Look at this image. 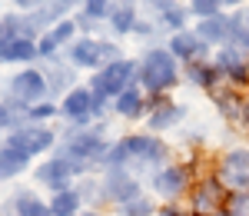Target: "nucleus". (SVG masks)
<instances>
[{
	"label": "nucleus",
	"mask_w": 249,
	"mask_h": 216,
	"mask_svg": "<svg viewBox=\"0 0 249 216\" xmlns=\"http://www.w3.org/2000/svg\"><path fill=\"white\" fill-rule=\"evenodd\" d=\"M166 160H170V146L163 140H156L153 133H133V137H123V140H116V143H110V153H107V160L100 166L123 170L126 163H140L146 170H153V166L163 170Z\"/></svg>",
	"instance_id": "nucleus-1"
},
{
	"label": "nucleus",
	"mask_w": 249,
	"mask_h": 216,
	"mask_svg": "<svg viewBox=\"0 0 249 216\" xmlns=\"http://www.w3.org/2000/svg\"><path fill=\"white\" fill-rule=\"evenodd\" d=\"M136 77H140V87L150 97H166L179 83V60L173 57L166 47H153V50H146Z\"/></svg>",
	"instance_id": "nucleus-2"
},
{
	"label": "nucleus",
	"mask_w": 249,
	"mask_h": 216,
	"mask_svg": "<svg viewBox=\"0 0 249 216\" xmlns=\"http://www.w3.org/2000/svg\"><path fill=\"white\" fill-rule=\"evenodd\" d=\"M123 60L120 47L113 40H96V37H77L67 47V63L77 70H103L107 63Z\"/></svg>",
	"instance_id": "nucleus-3"
},
{
	"label": "nucleus",
	"mask_w": 249,
	"mask_h": 216,
	"mask_svg": "<svg viewBox=\"0 0 249 216\" xmlns=\"http://www.w3.org/2000/svg\"><path fill=\"white\" fill-rule=\"evenodd\" d=\"M57 153L77 160L83 166H93V163H103V160H107L110 140H103V126H93V130H70V137L60 143Z\"/></svg>",
	"instance_id": "nucleus-4"
},
{
	"label": "nucleus",
	"mask_w": 249,
	"mask_h": 216,
	"mask_svg": "<svg viewBox=\"0 0 249 216\" xmlns=\"http://www.w3.org/2000/svg\"><path fill=\"white\" fill-rule=\"evenodd\" d=\"M136 73H140V63L136 60H113V63H107L103 70H96L93 80H90V90L93 93H103V97L116 100L123 90H130L133 87Z\"/></svg>",
	"instance_id": "nucleus-5"
},
{
	"label": "nucleus",
	"mask_w": 249,
	"mask_h": 216,
	"mask_svg": "<svg viewBox=\"0 0 249 216\" xmlns=\"http://www.w3.org/2000/svg\"><path fill=\"white\" fill-rule=\"evenodd\" d=\"M57 130H50V126H43V123H23L17 126L14 133H7V146H14L20 150L23 157H40V153H50L53 146H57Z\"/></svg>",
	"instance_id": "nucleus-6"
},
{
	"label": "nucleus",
	"mask_w": 249,
	"mask_h": 216,
	"mask_svg": "<svg viewBox=\"0 0 249 216\" xmlns=\"http://www.w3.org/2000/svg\"><path fill=\"white\" fill-rule=\"evenodd\" d=\"M216 180L226 193H249V150H230L223 153L216 166Z\"/></svg>",
	"instance_id": "nucleus-7"
},
{
	"label": "nucleus",
	"mask_w": 249,
	"mask_h": 216,
	"mask_svg": "<svg viewBox=\"0 0 249 216\" xmlns=\"http://www.w3.org/2000/svg\"><path fill=\"white\" fill-rule=\"evenodd\" d=\"M90 166H83V163H77V160L70 157H50L47 163H40L37 170H34V177H37V183H47V186H53V190H63V186H70L77 177H83Z\"/></svg>",
	"instance_id": "nucleus-8"
},
{
	"label": "nucleus",
	"mask_w": 249,
	"mask_h": 216,
	"mask_svg": "<svg viewBox=\"0 0 249 216\" xmlns=\"http://www.w3.org/2000/svg\"><path fill=\"white\" fill-rule=\"evenodd\" d=\"M7 93L20 103H27V107H34V103H43L47 100V77H43V70H34V67H23L20 73L10 77L7 83Z\"/></svg>",
	"instance_id": "nucleus-9"
},
{
	"label": "nucleus",
	"mask_w": 249,
	"mask_h": 216,
	"mask_svg": "<svg viewBox=\"0 0 249 216\" xmlns=\"http://www.w3.org/2000/svg\"><path fill=\"white\" fill-rule=\"evenodd\" d=\"M60 117L70 123V130H87L93 117V90L90 87H73L60 100Z\"/></svg>",
	"instance_id": "nucleus-10"
},
{
	"label": "nucleus",
	"mask_w": 249,
	"mask_h": 216,
	"mask_svg": "<svg viewBox=\"0 0 249 216\" xmlns=\"http://www.w3.org/2000/svg\"><path fill=\"white\" fill-rule=\"evenodd\" d=\"M190 166H179V163H166L163 170H156L153 177H150V186H153V193L156 197H163V199H176V197H183L186 190H190Z\"/></svg>",
	"instance_id": "nucleus-11"
},
{
	"label": "nucleus",
	"mask_w": 249,
	"mask_h": 216,
	"mask_svg": "<svg viewBox=\"0 0 249 216\" xmlns=\"http://www.w3.org/2000/svg\"><path fill=\"white\" fill-rule=\"evenodd\" d=\"M100 197L113 199L116 206H126L130 199L143 197V190H140V183H136L126 170H107L103 180H100Z\"/></svg>",
	"instance_id": "nucleus-12"
},
{
	"label": "nucleus",
	"mask_w": 249,
	"mask_h": 216,
	"mask_svg": "<svg viewBox=\"0 0 249 216\" xmlns=\"http://www.w3.org/2000/svg\"><path fill=\"white\" fill-rule=\"evenodd\" d=\"M226 199H230V193L223 190V183L216 177L203 180V183H196L193 186V216H213L219 213L223 206H226Z\"/></svg>",
	"instance_id": "nucleus-13"
},
{
	"label": "nucleus",
	"mask_w": 249,
	"mask_h": 216,
	"mask_svg": "<svg viewBox=\"0 0 249 216\" xmlns=\"http://www.w3.org/2000/svg\"><path fill=\"white\" fill-rule=\"evenodd\" d=\"M73 34H80L77 17H63L57 27H50V30H47V34L37 40L40 57H43V60H53L60 47H70V43H73Z\"/></svg>",
	"instance_id": "nucleus-14"
},
{
	"label": "nucleus",
	"mask_w": 249,
	"mask_h": 216,
	"mask_svg": "<svg viewBox=\"0 0 249 216\" xmlns=\"http://www.w3.org/2000/svg\"><path fill=\"white\" fill-rule=\"evenodd\" d=\"M166 50H170L173 57L186 67V63H196V60L206 57L210 43L199 37L196 30H179V34H173V37H170V47H166Z\"/></svg>",
	"instance_id": "nucleus-15"
},
{
	"label": "nucleus",
	"mask_w": 249,
	"mask_h": 216,
	"mask_svg": "<svg viewBox=\"0 0 249 216\" xmlns=\"http://www.w3.org/2000/svg\"><path fill=\"white\" fill-rule=\"evenodd\" d=\"M213 67L219 70V77L232 80V83H246V80H249V60L243 57V50L232 47V43H226V47L216 54Z\"/></svg>",
	"instance_id": "nucleus-16"
},
{
	"label": "nucleus",
	"mask_w": 249,
	"mask_h": 216,
	"mask_svg": "<svg viewBox=\"0 0 249 216\" xmlns=\"http://www.w3.org/2000/svg\"><path fill=\"white\" fill-rule=\"evenodd\" d=\"M183 107H176L173 100L166 97H150V113H146V126H150V133H163V130H170L176 126L179 120H183Z\"/></svg>",
	"instance_id": "nucleus-17"
},
{
	"label": "nucleus",
	"mask_w": 249,
	"mask_h": 216,
	"mask_svg": "<svg viewBox=\"0 0 249 216\" xmlns=\"http://www.w3.org/2000/svg\"><path fill=\"white\" fill-rule=\"evenodd\" d=\"M43 77H47V90H50V93H60V100H63L73 87H77V67H70L67 60L53 57L50 63H47Z\"/></svg>",
	"instance_id": "nucleus-18"
},
{
	"label": "nucleus",
	"mask_w": 249,
	"mask_h": 216,
	"mask_svg": "<svg viewBox=\"0 0 249 216\" xmlns=\"http://www.w3.org/2000/svg\"><path fill=\"white\" fill-rule=\"evenodd\" d=\"M113 113H120L123 120H140V117L150 113V100H146V93L133 83L130 90H123V93L113 100Z\"/></svg>",
	"instance_id": "nucleus-19"
},
{
	"label": "nucleus",
	"mask_w": 249,
	"mask_h": 216,
	"mask_svg": "<svg viewBox=\"0 0 249 216\" xmlns=\"http://www.w3.org/2000/svg\"><path fill=\"white\" fill-rule=\"evenodd\" d=\"M34 60H40V50H37V40H30V37H14L0 47V63H20V67H27Z\"/></svg>",
	"instance_id": "nucleus-20"
},
{
	"label": "nucleus",
	"mask_w": 249,
	"mask_h": 216,
	"mask_svg": "<svg viewBox=\"0 0 249 216\" xmlns=\"http://www.w3.org/2000/svg\"><path fill=\"white\" fill-rule=\"evenodd\" d=\"M7 203H10L14 213H20V216H53V213H50V203L40 199L34 190H17Z\"/></svg>",
	"instance_id": "nucleus-21"
},
{
	"label": "nucleus",
	"mask_w": 249,
	"mask_h": 216,
	"mask_svg": "<svg viewBox=\"0 0 249 216\" xmlns=\"http://www.w3.org/2000/svg\"><path fill=\"white\" fill-rule=\"evenodd\" d=\"M110 30H113L116 37H126V34H133L136 23H140V17H136V7L133 0H120L113 10H110Z\"/></svg>",
	"instance_id": "nucleus-22"
},
{
	"label": "nucleus",
	"mask_w": 249,
	"mask_h": 216,
	"mask_svg": "<svg viewBox=\"0 0 249 216\" xmlns=\"http://www.w3.org/2000/svg\"><path fill=\"white\" fill-rule=\"evenodd\" d=\"M80 206H83V197H80L77 186L53 190V197H50V213H53V216H77Z\"/></svg>",
	"instance_id": "nucleus-23"
},
{
	"label": "nucleus",
	"mask_w": 249,
	"mask_h": 216,
	"mask_svg": "<svg viewBox=\"0 0 249 216\" xmlns=\"http://www.w3.org/2000/svg\"><path fill=\"white\" fill-rule=\"evenodd\" d=\"M196 34L206 40V43H230V17H223V14H216V17H210V20H199L196 23Z\"/></svg>",
	"instance_id": "nucleus-24"
},
{
	"label": "nucleus",
	"mask_w": 249,
	"mask_h": 216,
	"mask_svg": "<svg viewBox=\"0 0 249 216\" xmlns=\"http://www.w3.org/2000/svg\"><path fill=\"white\" fill-rule=\"evenodd\" d=\"M186 80L199 90H216L219 70L213 67V60H196V63H186Z\"/></svg>",
	"instance_id": "nucleus-25"
},
{
	"label": "nucleus",
	"mask_w": 249,
	"mask_h": 216,
	"mask_svg": "<svg viewBox=\"0 0 249 216\" xmlns=\"http://www.w3.org/2000/svg\"><path fill=\"white\" fill-rule=\"evenodd\" d=\"M27 166H30V157H23L20 150L7 146V143H0V180H14V177H20Z\"/></svg>",
	"instance_id": "nucleus-26"
},
{
	"label": "nucleus",
	"mask_w": 249,
	"mask_h": 216,
	"mask_svg": "<svg viewBox=\"0 0 249 216\" xmlns=\"http://www.w3.org/2000/svg\"><path fill=\"white\" fill-rule=\"evenodd\" d=\"M213 100H216V107H219V113L226 120H236V123H243V110H246V100L239 97L236 90H213Z\"/></svg>",
	"instance_id": "nucleus-27"
},
{
	"label": "nucleus",
	"mask_w": 249,
	"mask_h": 216,
	"mask_svg": "<svg viewBox=\"0 0 249 216\" xmlns=\"http://www.w3.org/2000/svg\"><path fill=\"white\" fill-rule=\"evenodd\" d=\"M53 117H60V103H53V100H43V103H34L30 107V113H27V123H50Z\"/></svg>",
	"instance_id": "nucleus-28"
},
{
	"label": "nucleus",
	"mask_w": 249,
	"mask_h": 216,
	"mask_svg": "<svg viewBox=\"0 0 249 216\" xmlns=\"http://www.w3.org/2000/svg\"><path fill=\"white\" fill-rule=\"evenodd\" d=\"M186 14H190V10H183V7L170 3V7H163V10H160V20L170 27L173 34H179V30H186Z\"/></svg>",
	"instance_id": "nucleus-29"
},
{
	"label": "nucleus",
	"mask_w": 249,
	"mask_h": 216,
	"mask_svg": "<svg viewBox=\"0 0 249 216\" xmlns=\"http://www.w3.org/2000/svg\"><path fill=\"white\" fill-rule=\"evenodd\" d=\"M110 10H113L110 0H83V7H80V14H83L87 20H93V23L107 20V17H110Z\"/></svg>",
	"instance_id": "nucleus-30"
},
{
	"label": "nucleus",
	"mask_w": 249,
	"mask_h": 216,
	"mask_svg": "<svg viewBox=\"0 0 249 216\" xmlns=\"http://www.w3.org/2000/svg\"><path fill=\"white\" fill-rule=\"evenodd\" d=\"M120 213H123V216H156V213H153V199H150V197L130 199L126 206H120Z\"/></svg>",
	"instance_id": "nucleus-31"
},
{
	"label": "nucleus",
	"mask_w": 249,
	"mask_h": 216,
	"mask_svg": "<svg viewBox=\"0 0 249 216\" xmlns=\"http://www.w3.org/2000/svg\"><path fill=\"white\" fill-rule=\"evenodd\" d=\"M219 7H223V0H190V14H196L199 20H210L219 14Z\"/></svg>",
	"instance_id": "nucleus-32"
},
{
	"label": "nucleus",
	"mask_w": 249,
	"mask_h": 216,
	"mask_svg": "<svg viewBox=\"0 0 249 216\" xmlns=\"http://www.w3.org/2000/svg\"><path fill=\"white\" fill-rule=\"evenodd\" d=\"M14 7H17L20 14H34V10H40V7H47V0H10Z\"/></svg>",
	"instance_id": "nucleus-33"
},
{
	"label": "nucleus",
	"mask_w": 249,
	"mask_h": 216,
	"mask_svg": "<svg viewBox=\"0 0 249 216\" xmlns=\"http://www.w3.org/2000/svg\"><path fill=\"white\" fill-rule=\"evenodd\" d=\"M156 216H190V213H183L179 206H173V203H170V206H163V210H160Z\"/></svg>",
	"instance_id": "nucleus-34"
},
{
	"label": "nucleus",
	"mask_w": 249,
	"mask_h": 216,
	"mask_svg": "<svg viewBox=\"0 0 249 216\" xmlns=\"http://www.w3.org/2000/svg\"><path fill=\"white\" fill-rule=\"evenodd\" d=\"M57 7H63V10H73V7H83V0H53Z\"/></svg>",
	"instance_id": "nucleus-35"
},
{
	"label": "nucleus",
	"mask_w": 249,
	"mask_h": 216,
	"mask_svg": "<svg viewBox=\"0 0 249 216\" xmlns=\"http://www.w3.org/2000/svg\"><path fill=\"white\" fill-rule=\"evenodd\" d=\"M0 216H20V213H14V206H10V203H3V206H0Z\"/></svg>",
	"instance_id": "nucleus-36"
},
{
	"label": "nucleus",
	"mask_w": 249,
	"mask_h": 216,
	"mask_svg": "<svg viewBox=\"0 0 249 216\" xmlns=\"http://www.w3.org/2000/svg\"><path fill=\"white\" fill-rule=\"evenodd\" d=\"M150 3H153L156 10H163V7H170V3H176V0H150Z\"/></svg>",
	"instance_id": "nucleus-37"
},
{
	"label": "nucleus",
	"mask_w": 249,
	"mask_h": 216,
	"mask_svg": "<svg viewBox=\"0 0 249 216\" xmlns=\"http://www.w3.org/2000/svg\"><path fill=\"white\" fill-rule=\"evenodd\" d=\"M243 0H223V7H239Z\"/></svg>",
	"instance_id": "nucleus-38"
},
{
	"label": "nucleus",
	"mask_w": 249,
	"mask_h": 216,
	"mask_svg": "<svg viewBox=\"0 0 249 216\" xmlns=\"http://www.w3.org/2000/svg\"><path fill=\"white\" fill-rule=\"evenodd\" d=\"M243 123L249 126V100H246V110H243Z\"/></svg>",
	"instance_id": "nucleus-39"
},
{
	"label": "nucleus",
	"mask_w": 249,
	"mask_h": 216,
	"mask_svg": "<svg viewBox=\"0 0 249 216\" xmlns=\"http://www.w3.org/2000/svg\"><path fill=\"white\" fill-rule=\"evenodd\" d=\"M213 216H236V213H230V210H226V206H223V210H219V213H213Z\"/></svg>",
	"instance_id": "nucleus-40"
},
{
	"label": "nucleus",
	"mask_w": 249,
	"mask_h": 216,
	"mask_svg": "<svg viewBox=\"0 0 249 216\" xmlns=\"http://www.w3.org/2000/svg\"><path fill=\"white\" fill-rule=\"evenodd\" d=\"M87 216H103V213H87Z\"/></svg>",
	"instance_id": "nucleus-41"
},
{
	"label": "nucleus",
	"mask_w": 249,
	"mask_h": 216,
	"mask_svg": "<svg viewBox=\"0 0 249 216\" xmlns=\"http://www.w3.org/2000/svg\"><path fill=\"white\" fill-rule=\"evenodd\" d=\"M246 23H249V14H246Z\"/></svg>",
	"instance_id": "nucleus-42"
},
{
	"label": "nucleus",
	"mask_w": 249,
	"mask_h": 216,
	"mask_svg": "<svg viewBox=\"0 0 249 216\" xmlns=\"http://www.w3.org/2000/svg\"><path fill=\"white\" fill-rule=\"evenodd\" d=\"M246 216H249V213H246Z\"/></svg>",
	"instance_id": "nucleus-43"
}]
</instances>
